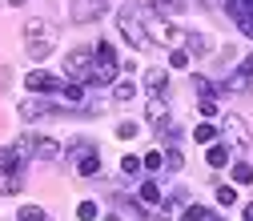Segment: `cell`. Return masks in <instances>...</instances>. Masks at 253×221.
Listing matches in <instances>:
<instances>
[{"instance_id": "obj_1", "label": "cell", "mask_w": 253, "mask_h": 221, "mask_svg": "<svg viewBox=\"0 0 253 221\" xmlns=\"http://www.w3.org/2000/svg\"><path fill=\"white\" fill-rule=\"evenodd\" d=\"M56 41H60V33H56L52 20H28V24H24V52L33 56V60L52 56Z\"/></svg>"}, {"instance_id": "obj_2", "label": "cell", "mask_w": 253, "mask_h": 221, "mask_svg": "<svg viewBox=\"0 0 253 221\" xmlns=\"http://www.w3.org/2000/svg\"><path fill=\"white\" fill-rule=\"evenodd\" d=\"M20 161H24V149L20 145H4V149H0V197L20 193V185H24Z\"/></svg>"}, {"instance_id": "obj_3", "label": "cell", "mask_w": 253, "mask_h": 221, "mask_svg": "<svg viewBox=\"0 0 253 221\" xmlns=\"http://www.w3.org/2000/svg\"><path fill=\"white\" fill-rule=\"evenodd\" d=\"M141 24H145V37H149V44L157 41V44H169V48H177V44H185V33L173 24V20H165V16H157V12H141Z\"/></svg>"}, {"instance_id": "obj_4", "label": "cell", "mask_w": 253, "mask_h": 221, "mask_svg": "<svg viewBox=\"0 0 253 221\" xmlns=\"http://www.w3.org/2000/svg\"><path fill=\"white\" fill-rule=\"evenodd\" d=\"M92 65H97V85H109V81H117V73H121L117 48H113L109 41H97V44H92Z\"/></svg>"}, {"instance_id": "obj_5", "label": "cell", "mask_w": 253, "mask_h": 221, "mask_svg": "<svg viewBox=\"0 0 253 221\" xmlns=\"http://www.w3.org/2000/svg\"><path fill=\"white\" fill-rule=\"evenodd\" d=\"M117 28H121V37L129 41L133 48H149L145 24H141V8H125V12H117Z\"/></svg>"}, {"instance_id": "obj_6", "label": "cell", "mask_w": 253, "mask_h": 221, "mask_svg": "<svg viewBox=\"0 0 253 221\" xmlns=\"http://www.w3.org/2000/svg\"><path fill=\"white\" fill-rule=\"evenodd\" d=\"M65 69H69V77H73L77 85H97V65H92V48H84V52H69Z\"/></svg>"}, {"instance_id": "obj_7", "label": "cell", "mask_w": 253, "mask_h": 221, "mask_svg": "<svg viewBox=\"0 0 253 221\" xmlns=\"http://www.w3.org/2000/svg\"><path fill=\"white\" fill-rule=\"evenodd\" d=\"M20 149H24V157H37V161H56L60 157V145L52 137H37V133L20 137Z\"/></svg>"}, {"instance_id": "obj_8", "label": "cell", "mask_w": 253, "mask_h": 221, "mask_svg": "<svg viewBox=\"0 0 253 221\" xmlns=\"http://www.w3.org/2000/svg\"><path fill=\"white\" fill-rule=\"evenodd\" d=\"M73 157H77V173L81 177H97L101 157H97V145L92 141H73Z\"/></svg>"}, {"instance_id": "obj_9", "label": "cell", "mask_w": 253, "mask_h": 221, "mask_svg": "<svg viewBox=\"0 0 253 221\" xmlns=\"http://www.w3.org/2000/svg\"><path fill=\"white\" fill-rule=\"evenodd\" d=\"M221 129H225V137H229V149H245V145H249V125H245L237 113H225V117H221Z\"/></svg>"}, {"instance_id": "obj_10", "label": "cell", "mask_w": 253, "mask_h": 221, "mask_svg": "<svg viewBox=\"0 0 253 221\" xmlns=\"http://www.w3.org/2000/svg\"><path fill=\"white\" fill-rule=\"evenodd\" d=\"M225 8H229V16H233V24L253 41V0H225Z\"/></svg>"}, {"instance_id": "obj_11", "label": "cell", "mask_w": 253, "mask_h": 221, "mask_svg": "<svg viewBox=\"0 0 253 221\" xmlns=\"http://www.w3.org/2000/svg\"><path fill=\"white\" fill-rule=\"evenodd\" d=\"M24 85H28V92H60V85L65 81H56L52 73H44V69H33L24 77Z\"/></svg>"}, {"instance_id": "obj_12", "label": "cell", "mask_w": 253, "mask_h": 221, "mask_svg": "<svg viewBox=\"0 0 253 221\" xmlns=\"http://www.w3.org/2000/svg\"><path fill=\"white\" fill-rule=\"evenodd\" d=\"M69 16L73 20H101L105 16V0H73V8H69Z\"/></svg>"}, {"instance_id": "obj_13", "label": "cell", "mask_w": 253, "mask_h": 221, "mask_svg": "<svg viewBox=\"0 0 253 221\" xmlns=\"http://www.w3.org/2000/svg\"><path fill=\"white\" fill-rule=\"evenodd\" d=\"M149 12L173 20V16H181V12H185V0H149Z\"/></svg>"}, {"instance_id": "obj_14", "label": "cell", "mask_w": 253, "mask_h": 221, "mask_svg": "<svg viewBox=\"0 0 253 221\" xmlns=\"http://www.w3.org/2000/svg\"><path fill=\"white\" fill-rule=\"evenodd\" d=\"M205 165L209 169H225L229 165V145H209L205 149Z\"/></svg>"}, {"instance_id": "obj_15", "label": "cell", "mask_w": 253, "mask_h": 221, "mask_svg": "<svg viewBox=\"0 0 253 221\" xmlns=\"http://www.w3.org/2000/svg\"><path fill=\"white\" fill-rule=\"evenodd\" d=\"M145 88L153 92V97H161V92L169 88V77H165V69H149V73H145Z\"/></svg>"}, {"instance_id": "obj_16", "label": "cell", "mask_w": 253, "mask_h": 221, "mask_svg": "<svg viewBox=\"0 0 253 221\" xmlns=\"http://www.w3.org/2000/svg\"><path fill=\"white\" fill-rule=\"evenodd\" d=\"M185 44H189V52H197V56L213 52V41H209V37H201V33H185Z\"/></svg>"}, {"instance_id": "obj_17", "label": "cell", "mask_w": 253, "mask_h": 221, "mask_svg": "<svg viewBox=\"0 0 253 221\" xmlns=\"http://www.w3.org/2000/svg\"><path fill=\"white\" fill-rule=\"evenodd\" d=\"M60 101H65V105H81L84 101V85H77V81L60 85Z\"/></svg>"}, {"instance_id": "obj_18", "label": "cell", "mask_w": 253, "mask_h": 221, "mask_svg": "<svg viewBox=\"0 0 253 221\" xmlns=\"http://www.w3.org/2000/svg\"><path fill=\"white\" fill-rule=\"evenodd\" d=\"M141 201H145L149 209L161 205V189H157V181H145V185H141Z\"/></svg>"}, {"instance_id": "obj_19", "label": "cell", "mask_w": 253, "mask_h": 221, "mask_svg": "<svg viewBox=\"0 0 253 221\" xmlns=\"http://www.w3.org/2000/svg\"><path fill=\"white\" fill-rule=\"evenodd\" d=\"M20 113H24V117H28V121H37V117H44V113H52V109H48V105H44V101H33V97H28V101H24V105H20Z\"/></svg>"}, {"instance_id": "obj_20", "label": "cell", "mask_w": 253, "mask_h": 221, "mask_svg": "<svg viewBox=\"0 0 253 221\" xmlns=\"http://www.w3.org/2000/svg\"><path fill=\"white\" fill-rule=\"evenodd\" d=\"M113 97H117V101H133V97H137V85H133V81H117V85H113Z\"/></svg>"}, {"instance_id": "obj_21", "label": "cell", "mask_w": 253, "mask_h": 221, "mask_svg": "<svg viewBox=\"0 0 253 221\" xmlns=\"http://www.w3.org/2000/svg\"><path fill=\"white\" fill-rule=\"evenodd\" d=\"M161 165H165V153H157V149L141 157V169H149V173H157V169H161Z\"/></svg>"}, {"instance_id": "obj_22", "label": "cell", "mask_w": 253, "mask_h": 221, "mask_svg": "<svg viewBox=\"0 0 253 221\" xmlns=\"http://www.w3.org/2000/svg\"><path fill=\"white\" fill-rule=\"evenodd\" d=\"M20 221H48V209H41V205H24V209H20Z\"/></svg>"}, {"instance_id": "obj_23", "label": "cell", "mask_w": 253, "mask_h": 221, "mask_svg": "<svg viewBox=\"0 0 253 221\" xmlns=\"http://www.w3.org/2000/svg\"><path fill=\"white\" fill-rule=\"evenodd\" d=\"M233 181H237V185H249V181H253V165L237 161V165H233Z\"/></svg>"}, {"instance_id": "obj_24", "label": "cell", "mask_w": 253, "mask_h": 221, "mask_svg": "<svg viewBox=\"0 0 253 221\" xmlns=\"http://www.w3.org/2000/svg\"><path fill=\"white\" fill-rule=\"evenodd\" d=\"M165 165H169L173 173H177V169L185 165V157H181V149H177V145H169V149H165Z\"/></svg>"}, {"instance_id": "obj_25", "label": "cell", "mask_w": 253, "mask_h": 221, "mask_svg": "<svg viewBox=\"0 0 253 221\" xmlns=\"http://www.w3.org/2000/svg\"><path fill=\"white\" fill-rule=\"evenodd\" d=\"M249 85H253V81H249V77H241V73H233V77L225 81V88H229V92H245Z\"/></svg>"}, {"instance_id": "obj_26", "label": "cell", "mask_w": 253, "mask_h": 221, "mask_svg": "<svg viewBox=\"0 0 253 221\" xmlns=\"http://www.w3.org/2000/svg\"><path fill=\"white\" fill-rule=\"evenodd\" d=\"M77 217L81 221H97V201H81L77 205Z\"/></svg>"}, {"instance_id": "obj_27", "label": "cell", "mask_w": 253, "mask_h": 221, "mask_svg": "<svg viewBox=\"0 0 253 221\" xmlns=\"http://www.w3.org/2000/svg\"><path fill=\"white\" fill-rule=\"evenodd\" d=\"M181 221H209V209H201V205H189V209L181 213Z\"/></svg>"}, {"instance_id": "obj_28", "label": "cell", "mask_w": 253, "mask_h": 221, "mask_svg": "<svg viewBox=\"0 0 253 221\" xmlns=\"http://www.w3.org/2000/svg\"><path fill=\"white\" fill-rule=\"evenodd\" d=\"M117 137H121V141H133V137H137V121H121V125H117Z\"/></svg>"}, {"instance_id": "obj_29", "label": "cell", "mask_w": 253, "mask_h": 221, "mask_svg": "<svg viewBox=\"0 0 253 221\" xmlns=\"http://www.w3.org/2000/svg\"><path fill=\"white\" fill-rule=\"evenodd\" d=\"M233 201H237V189L233 185H221L217 189V205H233Z\"/></svg>"}, {"instance_id": "obj_30", "label": "cell", "mask_w": 253, "mask_h": 221, "mask_svg": "<svg viewBox=\"0 0 253 221\" xmlns=\"http://www.w3.org/2000/svg\"><path fill=\"white\" fill-rule=\"evenodd\" d=\"M193 137H197L201 145H209V141L217 137V129H213V125H209V121H205V125H197V133H193Z\"/></svg>"}, {"instance_id": "obj_31", "label": "cell", "mask_w": 253, "mask_h": 221, "mask_svg": "<svg viewBox=\"0 0 253 221\" xmlns=\"http://www.w3.org/2000/svg\"><path fill=\"white\" fill-rule=\"evenodd\" d=\"M197 81V92H201V97H209V92H221V85H213L209 77H193Z\"/></svg>"}, {"instance_id": "obj_32", "label": "cell", "mask_w": 253, "mask_h": 221, "mask_svg": "<svg viewBox=\"0 0 253 221\" xmlns=\"http://www.w3.org/2000/svg\"><path fill=\"white\" fill-rule=\"evenodd\" d=\"M121 173H141V157H121Z\"/></svg>"}, {"instance_id": "obj_33", "label": "cell", "mask_w": 253, "mask_h": 221, "mask_svg": "<svg viewBox=\"0 0 253 221\" xmlns=\"http://www.w3.org/2000/svg\"><path fill=\"white\" fill-rule=\"evenodd\" d=\"M169 65H173V69H189V52L173 48V52H169Z\"/></svg>"}, {"instance_id": "obj_34", "label": "cell", "mask_w": 253, "mask_h": 221, "mask_svg": "<svg viewBox=\"0 0 253 221\" xmlns=\"http://www.w3.org/2000/svg\"><path fill=\"white\" fill-rule=\"evenodd\" d=\"M237 73H241V77H249V81H253V52H249V56H245V60H241V69H237Z\"/></svg>"}, {"instance_id": "obj_35", "label": "cell", "mask_w": 253, "mask_h": 221, "mask_svg": "<svg viewBox=\"0 0 253 221\" xmlns=\"http://www.w3.org/2000/svg\"><path fill=\"white\" fill-rule=\"evenodd\" d=\"M201 113H205V117H213V113H221V109H217L209 97H201Z\"/></svg>"}, {"instance_id": "obj_36", "label": "cell", "mask_w": 253, "mask_h": 221, "mask_svg": "<svg viewBox=\"0 0 253 221\" xmlns=\"http://www.w3.org/2000/svg\"><path fill=\"white\" fill-rule=\"evenodd\" d=\"M241 217H245V221H253V201H249V205L241 209Z\"/></svg>"}, {"instance_id": "obj_37", "label": "cell", "mask_w": 253, "mask_h": 221, "mask_svg": "<svg viewBox=\"0 0 253 221\" xmlns=\"http://www.w3.org/2000/svg\"><path fill=\"white\" fill-rule=\"evenodd\" d=\"M105 221H121V217H117V213H109V217H105Z\"/></svg>"}, {"instance_id": "obj_38", "label": "cell", "mask_w": 253, "mask_h": 221, "mask_svg": "<svg viewBox=\"0 0 253 221\" xmlns=\"http://www.w3.org/2000/svg\"><path fill=\"white\" fill-rule=\"evenodd\" d=\"M205 4H213V0H205Z\"/></svg>"}]
</instances>
